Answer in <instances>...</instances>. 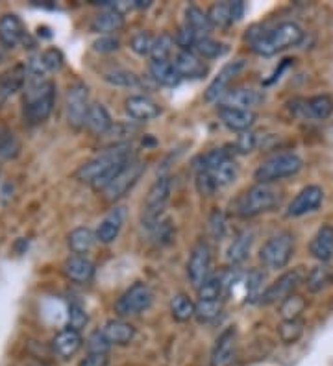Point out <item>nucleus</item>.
<instances>
[{"label": "nucleus", "instance_id": "obj_1", "mask_svg": "<svg viewBox=\"0 0 333 366\" xmlns=\"http://www.w3.org/2000/svg\"><path fill=\"white\" fill-rule=\"evenodd\" d=\"M130 159H133V152L130 144H115V146L111 144L110 148L102 150L100 154L85 161L74 172V177L80 180V182L91 183V187L94 191L102 193Z\"/></svg>", "mask_w": 333, "mask_h": 366}, {"label": "nucleus", "instance_id": "obj_2", "mask_svg": "<svg viewBox=\"0 0 333 366\" xmlns=\"http://www.w3.org/2000/svg\"><path fill=\"white\" fill-rule=\"evenodd\" d=\"M304 39V30L296 22H280L278 26L265 32L250 33V46L257 55H276L283 50L296 46Z\"/></svg>", "mask_w": 333, "mask_h": 366}, {"label": "nucleus", "instance_id": "obj_3", "mask_svg": "<svg viewBox=\"0 0 333 366\" xmlns=\"http://www.w3.org/2000/svg\"><path fill=\"white\" fill-rule=\"evenodd\" d=\"M56 104V85L49 78L28 76L24 96H22V113L30 124H39L49 119Z\"/></svg>", "mask_w": 333, "mask_h": 366}, {"label": "nucleus", "instance_id": "obj_4", "mask_svg": "<svg viewBox=\"0 0 333 366\" xmlns=\"http://www.w3.org/2000/svg\"><path fill=\"white\" fill-rule=\"evenodd\" d=\"M280 204V193L272 187L271 183H255L248 187L233 204L235 215L243 218H252L261 213L272 211Z\"/></svg>", "mask_w": 333, "mask_h": 366}, {"label": "nucleus", "instance_id": "obj_5", "mask_svg": "<svg viewBox=\"0 0 333 366\" xmlns=\"http://www.w3.org/2000/svg\"><path fill=\"white\" fill-rule=\"evenodd\" d=\"M304 166V161L294 152H278V154L261 161L259 166L255 168L254 177L257 183H272L280 182L283 177H291L298 174Z\"/></svg>", "mask_w": 333, "mask_h": 366}, {"label": "nucleus", "instance_id": "obj_6", "mask_svg": "<svg viewBox=\"0 0 333 366\" xmlns=\"http://www.w3.org/2000/svg\"><path fill=\"white\" fill-rule=\"evenodd\" d=\"M294 254V237L291 232L272 235L259 250V261L271 270H280L289 265Z\"/></svg>", "mask_w": 333, "mask_h": 366}, {"label": "nucleus", "instance_id": "obj_7", "mask_svg": "<svg viewBox=\"0 0 333 366\" xmlns=\"http://www.w3.org/2000/svg\"><path fill=\"white\" fill-rule=\"evenodd\" d=\"M154 302V293L152 288L143 281L133 283L132 287L126 288L124 293L119 296V299L115 302V313L121 318L126 316L141 315L144 311L148 309L150 305Z\"/></svg>", "mask_w": 333, "mask_h": 366}, {"label": "nucleus", "instance_id": "obj_8", "mask_svg": "<svg viewBox=\"0 0 333 366\" xmlns=\"http://www.w3.org/2000/svg\"><path fill=\"white\" fill-rule=\"evenodd\" d=\"M144 171H146L144 161L137 159V157H133V159L128 161L126 165L119 171V174L113 177V182L102 191L104 198L108 200V202H117V200H121L122 196H124L130 189H133V185L141 180Z\"/></svg>", "mask_w": 333, "mask_h": 366}, {"label": "nucleus", "instance_id": "obj_9", "mask_svg": "<svg viewBox=\"0 0 333 366\" xmlns=\"http://www.w3.org/2000/svg\"><path fill=\"white\" fill-rule=\"evenodd\" d=\"M171 189L172 183L169 176H160L150 185L146 198L143 202V218L148 226L155 224L163 209H165L166 202L171 198Z\"/></svg>", "mask_w": 333, "mask_h": 366}, {"label": "nucleus", "instance_id": "obj_10", "mask_svg": "<svg viewBox=\"0 0 333 366\" xmlns=\"http://www.w3.org/2000/svg\"><path fill=\"white\" fill-rule=\"evenodd\" d=\"M304 279H305V272L302 266L293 268V270L283 272L276 281H272L271 285L265 288V293L261 296L259 304L263 305L282 304L283 299L289 298L291 294H294L296 287H298L300 283H304Z\"/></svg>", "mask_w": 333, "mask_h": 366}, {"label": "nucleus", "instance_id": "obj_11", "mask_svg": "<svg viewBox=\"0 0 333 366\" xmlns=\"http://www.w3.org/2000/svg\"><path fill=\"white\" fill-rule=\"evenodd\" d=\"M89 105L91 104H89L87 85L82 82H76L74 85H71L65 96L67 122L72 128H76V130L85 126V116H87Z\"/></svg>", "mask_w": 333, "mask_h": 366}, {"label": "nucleus", "instance_id": "obj_12", "mask_svg": "<svg viewBox=\"0 0 333 366\" xmlns=\"http://www.w3.org/2000/svg\"><path fill=\"white\" fill-rule=\"evenodd\" d=\"M211 270V248L205 241H198L194 244L187 261V277L193 283L194 288H198L202 283L210 277Z\"/></svg>", "mask_w": 333, "mask_h": 366}, {"label": "nucleus", "instance_id": "obj_13", "mask_svg": "<svg viewBox=\"0 0 333 366\" xmlns=\"http://www.w3.org/2000/svg\"><path fill=\"white\" fill-rule=\"evenodd\" d=\"M322 200H324V191H322L321 185H305L291 200V204L287 207V216L298 218V216H304L307 213H313L321 207Z\"/></svg>", "mask_w": 333, "mask_h": 366}, {"label": "nucleus", "instance_id": "obj_14", "mask_svg": "<svg viewBox=\"0 0 333 366\" xmlns=\"http://www.w3.org/2000/svg\"><path fill=\"white\" fill-rule=\"evenodd\" d=\"M265 100L263 91H257L254 87H235L228 89L226 94L222 96L216 104L219 107H233V110L252 111V107L259 105Z\"/></svg>", "mask_w": 333, "mask_h": 366}, {"label": "nucleus", "instance_id": "obj_15", "mask_svg": "<svg viewBox=\"0 0 333 366\" xmlns=\"http://www.w3.org/2000/svg\"><path fill=\"white\" fill-rule=\"evenodd\" d=\"M124 110L130 119L139 122L154 121L161 115V105L146 94H132L124 100Z\"/></svg>", "mask_w": 333, "mask_h": 366}, {"label": "nucleus", "instance_id": "obj_16", "mask_svg": "<svg viewBox=\"0 0 333 366\" xmlns=\"http://www.w3.org/2000/svg\"><path fill=\"white\" fill-rule=\"evenodd\" d=\"M243 67H244V60H235L226 63V65L222 67V71L213 78V82L207 85V89H205L204 93V98L207 100V102H219V100L226 94L228 85H230V82L233 80V76H235Z\"/></svg>", "mask_w": 333, "mask_h": 366}, {"label": "nucleus", "instance_id": "obj_17", "mask_svg": "<svg viewBox=\"0 0 333 366\" xmlns=\"http://www.w3.org/2000/svg\"><path fill=\"white\" fill-rule=\"evenodd\" d=\"M126 220V207L122 205H115L108 215L100 220L99 227H96V241L102 244H111L119 237V233L122 229V224Z\"/></svg>", "mask_w": 333, "mask_h": 366}, {"label": "nucleus", "instance_id": "obj_18", "mask_svg": "<svg viewBox=\"0 0 333 366\" xmlns=\"http://www.w3.org/2000/svg\"><path fill=\"white\" fill-rule=\"evenodd\" d=\"M237 349V331L235 327H228L226 331L216 338L215 348L211 354V366H232Z\"/></svg>", "mask_w": 333, "mask_h": 366}, {"label": "nucleus", "instance_id": "obj_19", "mask_svg": "<svg viewBox=\"0 0 333 366\" xmlns=\"http://www.w3.org/2000/svg\"><path fill=\"white\" fill-rule=\"evenodd\" d=\"M309 254L318 263H330L333 259V226L324 224L316 229L309 243Z\"/></svg>", "mask_w": 333, "mask_h": 366}, {"label": "nucleus", "instance_id": "obj_20", "mask_svg": "<svg viewBox=\"0 0 333 366\" xmlns=\"http://www.w3.org/2000/svg\"><path fill=\"white\" fill-rule=\"evenodd\" d=\"M28 82V71L24 63H17L0 76V102H4L10 96L21 91Z\"/></svg>", "mask_w": 333, "mask_h": 366}, {"label": "nucleus", "instance_id": "obj_21", "mask_svg": "<svg viewBox=\"0 0 333 366\" xmlns=\"http://www.w3.org/2000/svg\"><path fill=\"white\" fill-rule=\"evenodd\" d=\"M63 274L74 283H89L94 276L93 261L85 255H71L63 263Z\"/></svg>", "mask_w": 333, "mask_h": 366}, {"label": "nucleus", "instance_id": "obj_22", "mask_svg": "<svg viewBox=\"0 0 333 366\" xmlns=\"http://www.w3.org/2000/svg\"><path fill=\"white\" fill-rule=\"evenodd\" d=\"M82 335L67 327L52 338V349L60 359H71L72 355H76L78 349L82 348Z\"/></svg>", "mask_w": 333, "mask_h": 366}, {"label": "nucleus", "instance_id": "obj_23", "mask_svg": "<svg viewBox=\"0 0 333 366\" xmlns=\"http://www.w3.org/2000/svg\"><path fill=\"white\" fill-rule=\"evenodd\" d=\"M219 116H221L222 124L230 128L232 132H248L254 126L255 115L254 111L246 110H233V107H219Z\"/></svg>", "mask_w": 333, "mask_h": 366}, {"label": "nucleus", "instance_id": "obj_24", "mask_svg": "<svg viewBox=\"0 0 333 366\" xmlns=\"http://www.w3.org/2000/svg\"><path fill=\"white\" fill-rule=\"evenodd\" d=\"M104 331L105 338L110 340L111 346L117 344V346H126L133 340L135 337V327L130 324V322L122 320V318H111L100 327Z\"/></svg>", "mask_w": 333, "mask_h": 366}, {"label": "nucleus", "instance_id": "obj_25", "mask_svg": "<svg viewBox=\"0 0 333 366\" xmlns=\"http://www.w3.org/2000/svg\"><path fill=\"white\" fill-rule=\"evenodd\" d=\"M24 24L15 13H6V15L0 17V41L6 44V46H17L24 39Z\"/></svg>", "mask_w": 333, "mask_h": 366}, {"label": "nucleus", "instance_id": "obj_26", "mask_svg": "<svg viewBox=\"0 0 333 366\" xmlns=\"http://www.w3.org/2000/svg\"><path fill=\"white\" fill-rule=\"evenodd\" d=\"M85 126L94 135H108L110 130L113 128V121H111L110 111L105 110L104 104L93 102L89 105L87 116H85Z\"/></svg>", "mask_w": 333, "mask_h": 366}, {"label": "nucleus", "instance_id": "obj_27", "mask_svg": "<svg viewBox=\"0 0 333 366\" xmlns=\"http://www.w3.org/2000/svg\"><path fill=\"white\" fill-rule=\"evenodd\" d=\"M172 63L182 78H202L207 72V67L200 61L198 55L189 50H180Z\"/></svg>", "mask_w": 333, "mask_h": 366}, {"label": "nucleus", "instance_id": "obj_28", "mask_svg": "<svg viewBox=\"0 0 333 366\" xmlns=\"http://www.w3.org/2000/svg\"><path fill=\"white\" fill-rule=\"evenodd\" d=\"M304 285L313 294L322 293L324 288L333 285V265L330 263H318L305 274Z\"/></svg>", "mask_w": 333, "mask_h": 366}, {"label": "nucleus", "instance_id": "obj_29", "mask_svg": "<svg viewBox=\"0 0 333 366\" xmlns=\"http://www.w3.org/2000/svg\"><path fill=\"white\" fill-rule=\"evenodd\" d=\"M302 115L307 119H315V121H324L333 113V98L327 94H318V96H311L304 100L302 105Z\"/></svg>", "mask_w": 333, "mask_h": 366}, {"label": "nucleus", "instance_id": "obj_30", "mask_svg": "<svg viewBox=\"0 0 333 366\" xmlns=\"http://www.w3.org/2000/svg\"><path fill=\"white\" fill-rule=\"evenodd\" d=\"M122 26H124V17L115 10L100 11L91 21V30L102 35H113V32H119Z\"/></svg>", "mask_w": 333, "mask_h": 366}, {"label": "nucleus", "instance_id": "obj_31", "mask_svg": "<svg viewBox=\"0 0 333 366\" xmlns=\"http://www.w3.org/2000/svg\"><path fill=\"white\" fill-rule=\"evenodd\" d=\"M148 71L152 80L165 87H176L182 82V76L178 74L172 61H150Z\"/></svg>", "mask_w": 333, "mask_h": 366}, {"label": "nucleus", "instance_id": "obj_32", "mask_svg": "<svg viewBox=\"0 0 333 366\" xmlns=\"http://www.w3.org/2000/svg\"><path fill=\"white\" fill-rule=\"evenodd\" d=\"M254 243V233L250 229H244L233 238V243L228 248V263L230 265H241L243 261H246V257L250 255V248Z\"/></svg>", "mask_w": 333, "mask_h": 366}, {"label": "nucleus", "instance_id": "obj_33", "mask_svg": "<svg viewBox=\"0 0 333 366\" xmlns=\"http://www.w3.org/2000/svg\"><path fill=\"white\" fill-rule=\"evenodd\" d=\"M94 241H96V233L93 229H89L85 226L74 227L69 237H67V244L74 255H83L87 254L89 250L93 248Z\"/></svg>", "mask_w": 333, "mask_h": 366}, {"label": "nucleus", "instance_id": "obj_34", "mask_svg": "<svg viewBox=\"0 0 333 366\" xmlns=\"http://www.w3.org/2000/svg\"><path fill=\"white\" fill-rule=\"evenodd\" d=\"M228 159H232V154L226 148H213L205 154H200L198 157H194L193 166L196 172H211Z\"/></svg>", "mask_w": 333, "mask_h": 366}, {"label": "nucleus", "instance_id": "obj_35", "mask_svg": "<svg viewBox=\"0 0 333 366\" xmlns=\"http://www.w3.org/2000/svg\"><path fill=\"white\" fill-rule=\"evenodd\" d=\"M183 24L191 28L198 37H207V33L211 30V22L207 19V13H204L198 6L194 4L185 8V22Z\"/></svg>", "mask_w": 333, "mask_h": 366}, {"label": "nucleus", "instance_id": "obj_36", "mask_svg": "<svg viewBox=\"0 0 333 366\" xmlns=\"http://www.w3.org/2000/svg\"><path fill=\"white\" fill-rule=\"evenodd\" d=\"M194 311H196V304L187 294L178 293L171 298V315L176 322H189L194 316Z\"/></svg>", "mask_w": 333, "mask_h": 366}, {"label": "nucleus", "instance_id": "obj_37", "mask_svg": "<svg viewBox=\"0 0 333 366\" xmlns=\"http://www.w3.org/2000/svg\"><path fill=\"white\" fill-rule=\"evenodd\" d=\"M104 82H108L113 87H139L141 85V78L135 72L128 71V69H110L104 72Z\"/></svg>", "mask_w": 333, "mask_h": 366}, {"label": "nucleus", "instance_id": "obj_38", "mask_svg": "<svg viewBox=\"0 0 333 366\" xmlns=\"http://www.w3.org/2000/svg\"><path fill=\"white\" fill-rule=\"evenodd\" d=\"M305 307H307V302L304 296L294 293L280 304V316H282V320H298Z\"/></svg>", "mask_w": 333, "mask_h": 366}, {"label": "nucleus", "instance_id": "obj_39", "mask_svg": "<svg viewBox=\"0 0 333 366\" xmlns=\"http://www.w3.org/2000/svg\"><path fill=\"white\" fill-rule=\"evenodd\" d=\"M222 313V299H198L196 302V311H194V318L200 324H207L219 318Z\"/></svg>", "mask_w": 333, "mask_h": 366}, {"label": "nucleus", "instance_id": "obj_40", "mask_svg": "<svg viewBox=\"0 0 333 366\" xmlns=\"http://www.w3.org/2000/svg\"><path fill=\"white\" fill-rule=\"evenodd\" d=\"M213 180H215L216 187H228V185H232L239 176V165L235 163V159H228L224 161L221 166H216L215 171L210 172Z\"/></svg>", "mask_w": 333, "mask_h": 366}, {"label": "nucleus", "instance_id": "obj_41", "mask_svg": "<svg viewBox=\"0 0 333 366\" xmlns=\"http://www.w3.org/2000/svg\"><path fill=\"white\" fill-rule=\"evenodd\" d=\"M207 19H210L211 26L226 28L233 22L232 17V2H216L207 11Z\"/></svg>", "mask_w": 333, "mask_h": 366}, {"label": "nucleus", "instance_id": "obj_42", "mask_svg": "<svg viewBox=\"0 0 333 366\" xmlns=\"http://www.w3.org/2000/svg\"><path fill=\"white\" fill-rule=\"evenodd\" d=\"M200 299H221L224 293V274L210 276L198 288H196Z\"/></svg>", "mask_w": 333, "mask_h": 366}, {"label": "nucleus", "instance_id": "obj_43", "mask_svg": "<svg viewBox=\"0 0 333 366\" xmlns=\"http://www.w3.org/2000/svg\"><path fill=\"white\" fill-rule=\"evenodd\" d=\"M174 44L176 43H174V37L171 33H160L154 39V46H152V52H150L152 61H169Z\"/></svg>", "mask_w": 333, "mask_h": 366}, {"label": "nucleus", "instance_id": "obj_44", "mask_svg": "<svg viewBox=\"0 0 333 366\" xmlns=\"http://www.w3.org/2000/svg\"><path fill=\"white\" fill-rule=\"evenodd\" d=\"M278 335L283 344L298 342L300 337L304 335V322L300 320H283L278 327Z\"/></svg>", "mask_w": 333, "mask_h": 366}, {"label": "nucleus", "instance_id": "obj_45", "mask_svg": "<svg viewBox=\"0 0 333 366\" xmlns=\"http://www.w3.org/2000/svg\"><path fill=\"white\" fill-rule=\"evenodd\" d=\"M194 52L200 55V58H205V60H215L219 55H222L226 52L224 49V44L215 41V39H211L210 35L207 37H200L194 44Z\"/></svg>", "mask_w": 333, "mask_h": 366}, {"label": "nucleus", "instance_id": "obj_46", "mask_svg": "<svg viewBox=\"0 0 333 366\" xmlns=\"http://www.w3.org/2000/svg\"><path fill=\"white\" fill-rule=\"evenodd\" d=\"M263 281H265V274L257 268L248 272V276H246V296H248L250 304H254V302H259L261 296H263Z\"/></svg>", "mask_w": 333, "mask_h": 366}, {"label": "nucleus", "instance_id": "obj_47", "mask_svg": "<svg viewBox=\"0 0 333 366\" xmlns=\"http://www.w3.org/2000/svg\"><path fill=\"white\" fill-rule=\"evenodd\" d=\"M154 35L146 30H141V32L133 33L132 39H130V49L135 52L137 55H150L152 52V46H154Z\"/></svg>", "mask_w": 333, "mask_h": 366}, {"label": "nucleus", "instance_id": "obj_48", "mask_svg": "<svg viewBox=\"0 0 333 366\" xmlns=\"http://www.w3.org/2000/svg\"><path fill=\"white\" fill-rule=\"evenodd\" d=\"M87 322H89V316H87V313H85V309H83L80 304H76V302H72V304L69 305V315H67V327L80 333L83 327L87 326Z\"/></svg>", "mask_w": 333, "mask_h": 366}, {"label": "nucleus", "instance_id": "obj_49", "mask_svg": "<svg viewBox=\"0 0 333 366\" xmlns=\"http://www.w3.org/2000/svg\"><path fill=\"white\" fill-rule=\"evenodd\" d=\"M111 348V342L105 338L102 329H96L89 335L87 338V349L89 354H108Z\"/></svg>", "mask_w": 333, "mask_h": 366}, {"label": "nucleus", "instance_id": "obj_50", "mask_svg": "<svg viewBox=\"0 0 333 366\" xmlns=\"http://www.w3.org/2000/svg\"><path fill=\"white\" fill-rule=\"evenodd\" d=\"M121 49V39L117 35H100L93 41V50L99 54H113Z\"/></svg>", "mask_w": 333, "mask_h": 366}, {"label": "nucleus", "instance_id": "obj_51", "mask_svg": "<svg viewBox=\"0 0 333 366\" xmlns=\"http://www.w3.org/2000/svg\"><path fill=\"white\" fill-rule=\"evenodd\" d=\"M198 39V35H196L191 28L182 24V26L178 28L176 35H174V43L180 46V50H189V52H191V49H194V44H196Z\"/></svg>", "mask_w": 333, "mask_h": 366}, {"label": "nucleus", "instance_id": "obj_52", "mask_svg": "<svg viewBox=\"0 0 333 366\" xmlns=\"http://www.w3.org/2000/svg\"><path fill=\"white\" fill-rule=\"evenodd\" d=\"M41 60H43V65L46 71H60L61 67H63V54H61V50L58 49H46L41 54Z\"/></svg>", "mask_w": 333, "mask_h": 366}, {"label": "nucleus", "instance_id": "obj_53", "mask_svg": "<svg viewBox=\"0 0 333 366\" xmlns=\"http://www.w3.org/2000/svg\"><path fill=\"white\" fill-rule=\"evenodd\" d=\"M196 189L202 196H211L219 187L210 172H196Z\"/></svg>", "mask_w": 333, "mask_h": 366}, {"label": "nucleus", "instance_id": "obj_54", "mask_svg": "<svg viewBox=\"0 0 333 366\" xmlns=\"http://www.w3.org/2000/svg\"><path fill=\"white\" fill-rule=\"evenodd\" d=\"M233 148L237 150L239 154H250L255 148V133L254 132H243L237 135V141L233 143Z\"/></svg>", "mask_w": 333, "mask_h": 366}, {"label": "nucleus", "instance_id": "obj_55", "mask_svg": "<svg viewBox=\"0 0 333 366\" xmlns=\"http://www.w3.org/2000/svg\"><path fill=\"white\" fill-rule=\"evenodd\" d=\"M224 229H226V218H224V213L222 211H213L210 216V232L215 238H221L224 235Z\"/></svg>", "mask_w": 333, "mask_h": 366}, {"label": "nucleus", "instance_id": "obj_56", "mask_svg": "<svg viewBox=\"0 0 333 366\" xmlns=\"http://www.w3.org/2000/svg\"><path fill=\"white\" fill-rule=\"evenodd\" d=\"M17 148H19V144L11 133H6L0 137V157H10V155L17 154Z\"/></svg>", "mask_w": 333, "mask_h": 366}, {"label": "nucleus", "instance_id": "obj_57", "mask_svg": "<svg viewBox=\"0 0 333 366\" xmlns=\"http://www.w3.org/2000/svg\"><path fill=\"white\" fill-rule=\"evenodd\" d=\"M110 365V359H108V354H87L80 360L78 366H108Z\"/></svg>", "mask_w": 333, "mask_h": 366}, {"label": "nucleus", "instance_id": "obj_58", "mask_svg": "<svg viewBox=\"0 0 333 366\" xmlns=\"http://www.w3.org/2000/svg\"><path fill=\"white\" fill-rule=\"evenodd\" d=\"M244 15V2L243 0H233L232 2V17L233 22L241 21V17Z\"/></svg>", "mask_w": 333, "mask_h": 366}, {"label": "nucleus", "instance_id": "obj_59", "mask_svg": "<svg viewBox=\"0 0 333 366\" xmlns=\"http://www.w3.org/2000/svg\"><path fill=\"white\" fill-rule=\"evenodd\" d=\"M0 137H2V135H0Z\"/></svg>", "mask_w": 333, "mask_h": 366}]
</instances>
